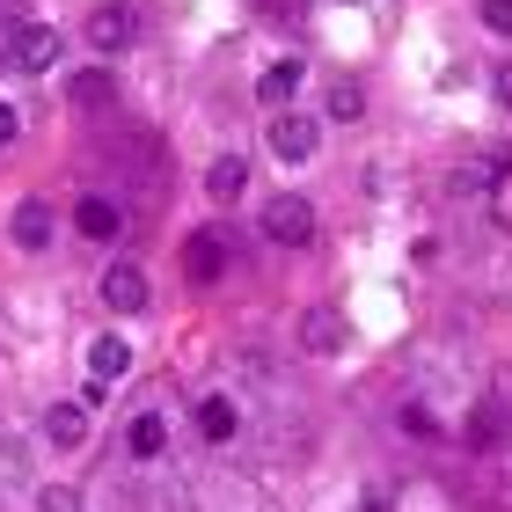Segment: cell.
<instances>
[{
	"label": "cell",
	"instance_id": "44dd1931",
	"mask_svg": "<svg viewBox=\"0 0 512 512\" xmlns=\"http://www.w3.org/2000/svg\"><path fill=\"white\" fill-rule=\"evenodd\" d=\"M491 439H498V410H476L469 417V447H491Z\"/></svg>",
	"mask_w": 512,
	"mask_h": 512
},
{
	"label": "cell",
	"instance_id": "cb8c5ba5",
	"mask_svg": "<svg viewBox=\"0 0 512 512\" xmlns=\"http://www.w3.org/2000/svg\"><path fill=\"white\" fill-rule=\"evenodd\" d=\"M498 96L512 103V66H498Z\"/></svg>",
	"mask_w": 512,
	"mask_h": 512
},
{
	"label": "cell",
	"instance_id": "603a6c76",
	"mask_svg": "<svg viewBox=\"0 0 512 512\" xmlns=\"http://www.w3.org/2000/svg\"><path fill=\"white\" fill-rule=\"evenodd\" d=\"M15 132H22V110H15V103H0V147H8Z\"/></svg>",
	"mask_w": 512,
	"mask_h": 512
},
{
	"label": "cell",
	"instance_id": "30bf717a",
	"mask_svg": "<svg viewBox=\"0 0 512 512\" xmlns=\"http://www.w3.org/2000/svg\"><path fill=\"white\" fill-rule=\"evenodd\" d=\"M74 227H81V235L88 242H118V205H110V198H81V213H74Z\"/></svg>",
	"mask_w": 512,
	"mask_h": 512
},
{
	"label": "cell",
	"instance_id": "d6986e66",
	"mask_svg": "<svg viewBox=\"0 0 512 512\" xmlns=\"http://www.w3.org/2000/svg\"><path fill=\"white\" fill-rule=\"evenodd\" d=\"M476 183H483V191H498V183H505V154H498V147L476 154Z\"/></svg>",
	"mask_w": 512,
	"mask_h": 512
},
{
	"label": "cell",
	"instance_id": "ba28073f",
	"mask_svg": "<svg viewBox=\"0 0 512 512\" xmlns=\"http://www.w3.org/2000/svg\"><path fill=\"white\" fill-rule=\"evenodd\" d=\"M44 439H52V447H81L88 439V403H52L44 410Z\"/></svg>",
	"mask_w": 512,
	"mask_h": 512
},
{
	"label": "cell",
	"instance_id": "4fadbf2b",
	"mask_svg": "<svg viewBox=\"0 0 512 512\" xmlns=\"http://www.w3.org/2000/svg\"><path fill=\"white\" fill-rule=\"evenodd\" d=\"M88 366H96V381H118L132 366V344L125 337H96V344H88Z\"/></svg>",
	"mask_w": 512,
	"mask_h": 512
},
{
	"label": "cell",
	"instance_id": "6da1fadb",
	"mask_svg": "<svg viewBox=\"0 0 512 512\" xmlns=\"http://www.w3.org/2000/svg\"><path fill=\"white\" fill-rule=\"evenodd\" d=\"M59 59H66V37L52 22H15L8 30V66H22V74H52Z\"/></svg>",
	"mask_w": 512,
	"mask_h": 512
},
{
	"label": "cell",
	"instance_id": "2e32d148",
	"mask_svg": "<svg viewBox=\"0 0 512 512\" xmlns=\"http://www.w3.org/2000/svg\"><path fill=\"white\" fill-rule=\"evenodd\" d=\"M161 447H169V425H161V417H132V454L154 461Z\"/></svg>",
	"mask_w": 512,
	"mask_h": 512
},
{
	"label": "cell",
	"instance_id": "7a4b0ae2",
	"mask_svg": "<svg viewBox=\"0 0 512 512\" xmlns=\"http://www.w3.org/2000/svg\"><path fill=\"white\" fill-rule=\"evenodd\" d=\"M264 235H271V242H286V249L315 242V205H308V198H293V191H286V198H271V205H264Z\"/></svg>",
	"mask_w": 512,
	"mask_h": 512
},
{
	"label": "cell",
	"instance_id": "5bb4252c",
	"mask_svg": "<svg viewBox=\"0 0 512 512\" xmlns=\"http://www.w3.org/2000/svg\"><path fill=\"white\" fill-rule=\"evenodd\" d=\"M183 264H191V278H220V264H227V256H220V235H213V227L183 242Z\"/></svg>",
	"mask_w": 512,
	"mask_h": 512
},
{
	"label": "cell",
	"instance_id": "52a82bcc",
	"mask_svg": "<svg viewBox=\"0 0 512 512\" xmlns=\"http://www.w3.org/2000/svg\"><path fill=\"white\" fill-rule=\"evenodd\" d=\"M315 139H322V132H315L308 118H278V125H271V154H278V161H293V169H300V161L315 154Z\"/></svg>",
	"mask_w": 512,
	"mask_h": 512
},
{
	"label": "cell",
	"instance_id": "7c38bea8",
	"mask_svg": "<svg viewBox=\"0 0 512 512\" xmlns=\"http://www.w3.org/2000/svg\"><path fill=\"white\" fill-rule=\"evenodd\" d=\"M235 425H242V410L227 403V395H205V403H198V432L205 439H235Z\"/></svg>",
	"mask_w": 512,
	"mask_h": 512
},
{
	"label": "cell",
	"instance_id": "8992f818",
	"mask_svg": "<svg viewBox=\"0 0 512 512\" xmlns=\"http://www.w3.org/2000/svg\"><path fill=\"white\" fill-rule=\"evenodd\" d=\"M52 227H59V220H52V205H44V198H22V205H15V242L30 249V256L52 249Z\"/></svg>",
	"mask_w": 512,
	"mask_h": 512
},
{
	"label": "cell",
	"instance_id": "7402d4cb",
	"mask_svg": "<svg viewBox=\"0 0 512 512\" xmlns=\"http://www.w3.org/2000/svg\"><path fill=\"white\" fill-rule=\"evenodd\" d=\"M37 505H44V512H81V498H74V491H59V483H52V491H44Z\"/></svg>",
	"mask_w": 512,
	"mask_h": 512
},
{
	"label": "cell",
	"instance_id": "e0dca14e",
	"mask_svg": "<svg viewBox=\"0 0 512 512\" xmlns=\"http://www.w3.org/2000/svg\"><path fill=\"white\" fill-rule=\"evenodd\" d=\"M359 110H366V88H359V81H337V88H330V118H337V125H352Z\"/></svg>",
	"mask_w": 512,
	"mask_h": 512
},
{
	"label": "cell",
	"instance_id": "9c48e42d",
	"mask_svg": "<svg viewBox=\"0 0 512 512\" xmlns=\"http://www.w3.org/2000/svg\"><path fill=\"white\" fill-rule=\"evenodd\" d=\"M66 96H74L81 110H103L110 96H118V74H110V66H81V74L66 81Z\"/></svg>",
	"mask_w": 512,
	"mask_h": 512
},
{
	"label": "cell",
	"instance_id": "277c9868",
	"mask_svg": "<svg viewBox=\"0 0 512 512\" xmlns=\"http://www.w3.org/2000/svg\"><path fill=\"white\" fill-rule=\"evenodd\" d=\"M103 308L139 315V308H147V271H139V264H110L103 271Z\"/></svg>",
	"mask_w": 512,
	"mask_h": 512
},
{
	"label": "cell",
	"instance_id": "9a60e30c",
	"mask_svg": "<svg viewBox=\"0 0 512 512\" xmlns=\"http://www.w3.org/2000/svg\"><path fill=\"white\" fill-rule=\"evenodd\" d=\"M293 88H300V59H271L264 81H256V96H264V103H286Z\"/></svg>",
	"mask_w": 512,
	"mask_h": 512
},
{
	"label": "cell",
	"instance_id": "5b68a950",
	"mask_svg": "<svg viewBox=\"0 0 512 512\" xmlns=\"http://www.w3.org/2000/svg\"><path fill=\"white\" fill-rule=\"evenodd\" d=\"M88 37H96V52H125V44L139 37V15L132 8H96L88 15Z\"/></svg>",
	"mask_w": 512,
	"mask_h": 512
},
{
	"label": "cell",
	"instance_id": "d4e9b609",
	"mask_svg": "<svg viewBox=\"0 0 512 512\" xmlns=\"http://www.w3.org/2000/svg\"><path fill=\"white\" fill-rule=\"evenodd\" d=\"M0 52H8V37H0Z\"/></svg>",
	"mask_w": 512,
	"mask_h": 512
},
{
	"label": "cell",
	"instance_id": "ffe728a7",
	"mask_svg": "<svg viewBox=\"0 0 512 512\" xmlns=\"http://www.w3.org/2000/svg\"><path fill=\"white\" fill-rule=\"evenodd\" d=\"M395 425H403L410 439H432V432H439V417H432V410H417V403H410L403 417H395Z\"/></svg>",
	"mask_w": 512,
	"mask_h": 512
},
{
	"label": "cell",
	"instance_id": "8fae6325",
	"mask_svg": "<svg viewBox=\"0 0 512 512\" xmlns=\"http://www.w3.org/2000/svg\"><path fill=\"white\" fill-rule=\"evenodd\" d=\"M242 183H249V161H242V154H220L213 169H205V191H213L220 205H235V198H242Z\"/></svg>",
	"mask_w": 512,
	"mask_h": 512
},
{
	"label": "cell",
	"instance_id": "3957f363",
	"mask_svg": "<svg viewBox=\"0 0 512 512\" xmlns=\"http://www.w3.org/2000/svg\"><path fill=\"white\" fill-rule=\"evenodd\" d=\"M300 352H308V359H337L344 352V315L330 308V300L300 308Z\"/></svg>",
	"mask_w": 512,
	"mask_h": 512
},
{
	"label": "cell",
	"instance_id": "ac0fdd59",
	"mask_svg": "<svg viewBox=\"0 0 512 512\" xmlns=\"http://www.w3.org/2000/svg\"><path fill=\"white\" fill-rule=\"evenodd\" d=\"M476 8H483V30L491 37H512V0H476Z\"/></svg>",
	"mask_w": 512,
	"mask_h": 512
}]
</instances>
